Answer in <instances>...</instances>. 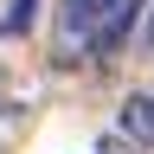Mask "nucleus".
<instances>
[{
    "mask_svg": "<svg viewBox=\"0 0 154 154\" xmlns=\"http://www.w3.org/2000/svg\"><path fill=\"white\" fill-rule=\"evenodd\" d=\"M148 0H58V45L64 58H116L122 38L135 32Z\"/></svg>",
    "mask_w": 154,
    "mask_h": 154,
    "instance_id": "1",
    "label": "nucleus"
},
{
    "mask_svg": "<svg viewBox=\"0 0 154 154\" xmlns=\"http://www.w3.org/2000/svg\"><path fill=\"white\" fill-rule=\"evenodd\" d=\"M122 135H128L141 154H154V96H148V90H135L128 103H122Z\"/></svg>",
    "mask_w": 154,
    "mask_h": 154,
    "instance_id": "2",
    "label": "nucleus"
},
{
    "mask_svg": "<svg viewBox=\"0 0 154 154\" xmlns=\"http://www.w3.org/2000/svg\"><path fill=\"white\" fill-rule=\"evenodd\" d=\"M32 19H38V0H13V13L0 19V38H26Z\"/></svg>",
    "mask_w": 154,
    "mask_h": 154,
    "instance_id": "3",
    "label": "nucleus"
},
{
    "mask_svg": "<svg viewBox=\"0 0 154 154\" xmlns=\"http://www.w3.org/2000/svg\"><path fill=\"white\" fill-rule=\"evenodd\" d=\"M96 154H141V148H135V141H128V135H122V128H109V135H103V141H96Z\"/></svg>",
    "mask_w": 154,
    "mask_h": 154,
    "instance_id": "4",
    "label": "nucleus"
},
{
    "mask_svg": "<svg viewBox=\"0 0 154 154\" xmlns=\"http://www.w3.org/2000/svg\"><path fill=\"white\" fill-rule=\"evenodd\" d=\"M141 45L154 51V7H148V26H141Z\"/></svg>",
    "mask_w": 154,
    "mask_h": 154,
    "instance_id": "5",
    "label": "nucleus"
},
{
    "mask_svg": "<svg viewBox=\"0 0 154 154\" xmlns=\"http://www.w3.org/2000/svg\"><path fill=\"white\" fill-rule=\"evenodd\" d=\"M0 96H7V77H0Z\"/></svg>",
    "mask_w": 154,
    "mask_h": 154,
    "instance_id": "6",
    "label": "nucleus"
}]
</instances>
